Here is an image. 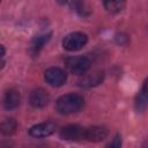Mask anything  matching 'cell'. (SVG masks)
I'll return each mask as SVG.
<instances>
[{"label": "cell", "instance_id": "cell-1", "mask_svg": "<svg viewBox=\"0 0 148 148\" xmlns=\"http://www.w3.org/2000/svg\"><path fill=\"white\" fill-rule=\"evenodd\" d=\"M84 105V99L79 94H66L56 102V109L61 114H72L80 111Z\"/></svg>", "mask_w": 148, "mask_h": 148}, {"label": "cell", "instance_id": "cell-2", "mask_svg": "<svg viewBox=\"0 0 148 148\" xmlns=\"http://www.w3.org/2000/svg\"><path fill=\"white\" fill-rule=\"evenodd\" d=\"M65 66L72 74L84 75L90 68V60L83 56H74L65 59Z\"/></svg>", "mask_w": 148, "mask_h": 148}, {"label": "cell", "instance_id": "cell-3", "mask_svg": "<svg viewBox=\"0 0 148 148\" xmlns=\"http://www.w3.org/2000/svg\"><path fill=\"white\" fill-rule=\"evenodd\" d=\"M88 42V37L83 32H72L68 34L62 39V46L67 51H77L82 49Z\"/></svg>", "mask_w": 148, "mask_h": 148}, {"label": "cell", "instance_id": "cell-4", "mask_svg": "<svg viewBox=\"0 0 148 148\" xmlns=\"http://www.w3.org/2000/svg\"><path fill=\"white\" fill-rule=\"evenodd\" d=\"M44 79H45V81L50 86H52V87H60V86H62L66 82L67 74L61 68L51 67V68H47L45 71Z\"/></svg>", "mask_w": 148, "mask_h": 148}, {"label": "cell", "instance_id": "cell-5", "mask_svg": "<svg viewBox=\"0 0 148 148\" xmlns=\"http://www.w3.org/2000/svg\"><path fill=\"white\" fill-rule=\"evenodd\" d=\"M84 128L76 124H71L65 127H62L59 132V136L62 140L67 141H77L80 139H83Z\"/></svg>", "mask_w": 148, "mask_h": 148}, {"label": "cell", "instance_id": "cell-6", "mask_svg": "<svg viewBox=\"0 0 148 148\" xmlns=\"http://www.w3.org/2000/svg\"><path fill=\"white\" fill-rule=\"evenodd\" d=\"M56 127H57L56 124L52 121L40 123L37 125H34L29 130V134L31 136H35V138H46V136L51 135L52 133H54Z\"/></svg>", "mask_w": 148, "mask_h": 148}, {"label": "cell", "instance_id": "cell-7", "mask_svg": "<svg viewBox=\"0 0 148 148\" xmlns=\"http://www.w3.org/2000/svg\"><path fill=\"white\" fill-rule=\"evenodd\" d=\"M108 136V130L103 126H90L84 128L83 139L91 142H99Z\"/></svg>", "mask_w": 148, "mask_h": 148}, {"label": "cell", "instance_id": "cell-8", "mask_svg": "<svg viewBox=\"0 0 148 148\" xmlns=\"http://www.w3.org/2000/svg\"><path fill=\"white\" fill-rule=\"evenodd\" d=\"M29 101H30V104L34 108H44L49 103L50 96H49L47 91H45L44 89L37 88V89H34L30 92Z\"/></svg>", "mask_w": 148, "mask_h": 148}, {"label": "cell", "instance_id": "cell-9", "mask_svg": "<svg viewBox=\"0 0 148 148\" xmlns=\"http://www.w3.org/2000/svg\"><path fill=\"white\" fill-rule=\"evenodd\" d=\"M134 106H135V110L138 112L145 111L148 106V77L143 81L142 87H141V89L139 90V92L135 97Z\"/></svg>", "mask_w": 148, "mask_h": 148}, {"label": "cell", "instance_id": "cell-10", "mask_svg": "<svg viewBox=\"0 0 148 148\" xmlns=\"http://www.w3.org/2000/svg\"><path fill=\"white\" fill-rule=\"evenodd\" d=\"M104 77V74L102 71H96L90 74H84L80 80H79V86L83 88H90L94 86H97L102 82Z\"/></svg>", "mask_w": 148, "mask_h": 148}, {"label": "cell", "instance_id": "cell-11", "mask_svg": "<svg viewBox=\"0 0 148 148\" xmlns=\"http://www.w3.org/2000/svg\"><path fill=\"white\" fill-rule=\"evenodd\" d=\"M20 104V94L15 89H9L3 96V106L7 110H13Z\"/></svg>", "mask_w": 148, "mask_h": 148}, {"label": "cell", "instance_id": "cell-12", "mask_svg": "<svg viewBox=\"0 0 148 148\" xmlns=\"http://www.w3.org/2000/svg\"><path fill=\"white\" fill-rule=\"evenodd\" d=\"M50 37H51V34H43V35L36 36L35 39L31 43V51H32V53H38L39 50L45 45V43L49 42Z\"/></svg>", "mask_w": 148, "mask_h": 148}, {"label": "cell", "instance_id": "cell-13", "mask_svg": "<svg viewBox=\"0 0 148 148\" xmlns=\"http://www.w3.org/2000/svg\"><path fill=\"white\" fill-rule=\"evenodd\" d=\"M104 7L108 12L114 14V13H119L124 9L125 7V1H120V0H109L104 2Z\"/></svg>", "mask_w": 148, "mask_h": 148}, {"label": "cell", "instance_id": "cell-14", "mask_svg": "<svg viewBox=\"0 0 148 148\" xmlns=\"http://www.w3.org/2000/svg\"><path fill=\"white\" fill-rule=\"evenodd\" d=\"M16 127H17V123L13 118H7L1 124V132L5 135H10L16 131Z\"/></svg>", "mask_w": 148, "mask_h": 148}, {"label": "cell", "instance_id": "cell-15", "mask_svg": "<svg viewBox=\"0 0 148 148\" xmlns=\"http://www.w3.org/2000/svg\"><path fill=\"white\" fill-rule=\"evenodd\" d=\"M73 6H74V8H75V10L79 13V14H81V15H87V14H89V7L84 3V2H74L73 3Z\"/></svg>", "mask_w": 148, "mask_h": 148}, {"label": "cell", "instance_id": "cell-16", "mask_svg": "<svg viewBox=\"0 0 148 148\" xmlns=\"http://www.w3.org/2000/svg\"><path fill=\"white\" fill-rule=\"evenodd\" d=\"M120 147H121V135L116 134L105 148H120Z\"/></svg>", "mask_w": 148, "mask_h": 148}]
</instances>
